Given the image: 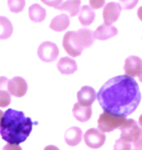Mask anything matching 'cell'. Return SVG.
<instances>
[{
    "label": "cell",
    "instance_id": "cell-18",
    "mask_svg": "<svg viewBox=\"0 0 142 150\" xmlns=\"http://www.w3.org/2000/svg\"><path fill=\"white\" fill-rule=\"evenodd\" d=\"M81 6V0H67L62 2L57 9L60 12H66L70 16L74 17L79 13Z\"/></svg>",
    "mask_w": 142,
    "mask_h": 150
},
{
    "label": "cell",
    "instance_id": "cell-3",
    "mask_svg": "<svg viewBox=\"0 0 142 150\" xmlns=\"http://www.w3.org/2000/svg\"><path fill=\"white\" fill-rule=\"evenodd\" d=\"M126 120V117L116 116L111 113L104 111L100 114L97 120L98 130L102 133H110L116 129L120 128Z\"/></svg>",
    "mask_w": 142,
    "mask_h": 150
},
{
    "label": "cell",
    "instance_id": "cell-20",
    "mask_svg": "<svg viewBox=\"0 0 142 150\" xmlns=\"http://www.w3.org/2000/svg\"><path fill=\"white\" fill-rule=\"evenodd\" d=\"M14 28L10 20L6 17L0 16V40H5L13 34Z\"/></svg>",
    "mask_w": 142,
    "mask_h": 150
},
{
    "label": "cell",
    "instance_id": "cell-19",
    "mask_svg": "<svg viewBox=\"0 0 142 150\" xmlns=\"http://www.w3.org/2000/svg\"><path fill=\"white\" fill-rule=\"evenodd\" d=\"M28 17L34 23H41L46 18V10L39 4H32L28 9Z\"/></svg>",
    "mask_w": 142,
    "mask_h": 150
},
{
    "label": "cell",
    "instance_id": "cell-23",
    "mask_svg": "<svg viewBox=\"0 0 142 150\" xmlns=\"http://www.w3.org/2000/svg\"><path fill=\"white\" fill-rule=\"evenodd\" d=\"M11 100V96L7 90H0V107H7Z\"/></svg>",
    "mask_w": 142,
    "mask_h": 150
},
{
    "label": "cell",
    "instance_id": "cell-4",
    "mask_svg": "<svg viewBox=\"0 0 142 150\" xmlns=\"http://www.w3.org/2000/svg\"><path fill=\"white\" fill-rule=\"evenodd\" d=\"M62 46L65 52L71 57H79L84 50L83 44L76 31L66 32L62 39Z\"/></svg>",
    "mask_w": 142,
    "mask_h": 150
},
{
    "label": "cell",
    "instance_id": "cell-24",
    "mask_svg": "<svg viewBox=\"0 0 142 150\" xmlns=\"http://www.w3.org/2000/svg\"><path fill=\"white\" fill-rule=\"evenodd\" d=\"M113 150H131V145L129 142H125L122 139H119L115 142Z\"/></svg>",
    "mask_w": 142,
    "mask_h": 150
},
{
    "label": "cell",
    "instance_id": "cell-6",
    "mask_svg": "<svg viewBox=\"0 0 142 150\" xmlns=\"http://www.w3.org/2000/svg\"><path fill=\"white\" fill-rule=\"evenodd\" d=\"M38 58L44 62H55L59 55V47L55 43L50 41H45L39 45L37 50Z\"/></svg>",
    "mask_w": 142,
    "mask_h": 150
},
{
    "label": "cell",
    "instance_id": "cell-5",
    "mask_svg": "<svg viewBox=\"0 0 142 150\" xmlns=\"http://www.w3.org/2000/svg\"><path fill=\"white\" fill-rule=\"evenodd\" d=\"M121 137L128 142L135 143L141 139V129L134 120L128 119L121 126Z\"/></svg>",
    "mask_w": 142,
    "mask_h": 150
},
{
    "label": "cell",
    "instance_id": "cell-9",
    "mask_svg": "<svg viewBox=\"0 0 142 150\" xmlns=\"http://www.w3.org/2000/svg\"><path fill=\"white\" fill-rule=\"evenodd\" d=\"M28 83L23 77L16 76L8 81L7 91L10 95L17 98L23 97L28 92Z\"/></svg>",
    "mask_w": 142,
    "mask_h": 150
},
{
    "label": "cell",
    "instance_id": "cell-2",
    "mask_svg": "<svg viewBox=\"0 0 142 150\" xmlns=\"http://www.w3.org/2000/svg\"><path fill=\"white\" fill-rule=\"evenodd\" d=\"M33 123L23 111L9 108L0 120V136L8 143L25 142L32 131Z\"/></svg>",
    "mask_w": 142,
    "mask_h": 150
},
{
    "label": "cell",
    "instance_id": "cell-11",
    "mask_svg": "<svg viewBox=\"0 0 142 150\" xmlns=\"http://www.w3.org/2000/svg\"><path fill=\"white\" fill-rule=\"evenodd\" d=\"M96 98L95 91L93 88L90 86H84L82 87L79 92L77 93V100L78 103L84 106H90L95 103Z\"/></svg>",
    "mask_w": 142,
    "mask_h": 150
},
{
    "label": "cell",
    "instance_id": "cell-25",
    "mask_svg": "<svg viewBox=\"0 0 142 150\" xmlns=\"http://www.w3.org/2000/svg\"><path fill=\"white\" fill-rule=\"evenodd\" d=\"M121 7H123L126 10H131L134 8L138 3V0H120Z\"/></svg>",
    "mask_w": 142,
    "mask_h": 150
},
{
    "label": "cell",
    "instance_id": "cell-13",
    "mask_svg": "<svg viewBox=\"0 0 142 150\" xmlns=\"http://www.w3.org/2000/svg\"><path fill=\"white\" fill-rule=\"evenodd\" d=\"M57 69L61 74L70 75L76 72L77 64L73 59L69 57H63L57 62Z\"/></svg>",
    "mask_w": 142,
    "mask_h": 150
},
{
    "label": "cell",
    "instance_id": "cell-7",
    "mask_svg": "<svg viewBox=\"0 0 142 150\" xmlns=\"http://www.w3.org/2000/svg\"><path fill=\"white\" fill-rule=\"evenodd\" d=\"M84 140H85V143L88 145V147L97 149L100 148L105 143L106 137H105L104 133H102L97 129L92 128L88 130L84 134Z\"/></svg>",
    "mask_w": 142,
    "mask_h": 150
},
{
    "label": "cell",
    "instance_id": "cell-28",
    "mask_svg": "<svg viewBox=\"0 0 142 150\" xmlns=\"http://www.w3.org/2000/svg\"><path fill=\"white\" fill-rule=\"evenodd\" d=\"M3 150H23L22 147L19 144H13V143H7L4 147H3Z\"/></svg>",
    "mask_w": 142,
    "mask_h": 150
},
{
    "label": "cell",
    "instance_id": "cell-32",
    "mask_svg": "<svg viewBox=\"0 0 142 150\" xmlns=\"http://www.w3.org/2000/svg\"><path fill=\"white\" fill-rule=\"evenodd\" d=\"M2 115H3V112H2V110H0V120L2 118Z\"/></svg>",
    "mask_w": 142,
    "mask_h": 150
},
{
    "label": "cell",
    "instance_id": "cell-1",
    "mask_svg": "<svg viewBox=\"0 0 142 150\" xmlns=\"http://www.w3.org/2000/svg\"><path fill=\"white\" fill-rule=\"evenodd\" d=\"M96 98L104 111L126 117L139 105L141 94L136 81L125 74L105 82L96 94Z\"/></svg>",
    "mask_w": 142,
    "mask_h": 150
},
{
    "label": "cell",
    "instance_id": "cell-16",
    "mask_svg": "<svg viewBox=\"0 0 142 150\" xmlns=\"http://www.w3.org/2000/svg\"><path fill=\"white\" fill-rule=\"evenodd\" d=\"M78 20H79L80 23L84 26L90 25L93 23V22L95 21V13L93 11V9H92L90 6L85 5L79 10L78 13Z\"/></svg>",
    "mask_w": 142,
    "mask_h": 150
},
{
    "label": "cell",
    "instance_id": "cell-30",
    "mask_svg": "<svg viewBox=\"0 0 142 150\" xmlns=\"http://www.w3.org/2000/svg\"><path fill=\"white\" fill-rule=\"evenodd\" d=\"M141 139H139L138 142H136L134 143V150H141Z\"/></svg>",
    "mask_w": 142,
    "mask_h": 150
},
{
    "label": "cell",
    "instance_id": "cell-27",
    "mask_svg": "<svg viewBox=\"0 0 142 150\" xmlns=\"http://www.w3.org/2000/svg\"><path fill=\"white\" fill-rule=\"evenodd\" d=\"M41 2H43L45 5L49 7L57 8L62 3V0H41Z\"/></svg>",
    "mask_w": 142,
    "mask_h": 150
},
{
    "label": "cell",
    "instance_id": "cell-21",
    "mask_svg": "<svg viewBox=\"0 0 142 150\" xmlns=\"http://www.w3.org/2000/svg\"><path fill=\"white\" fill-rule=\"evenodd\" d=\"M76 32L80 38L81 42H82L84 49L85 48H90L93 44V42H95V36H93V32L90 29L81 28Z\"/></svg>",
    "mask_w": 142,
    "mask_h": 150
},
{
    "label": "cell",
    "instance_id": "cell-29",
    "mask_svg": "<svg viewBox=\"0 0 142 150\" xmlns=\"http://www.w3.org/2000/svg\"><path fill=\"white\" fill-rule=\"evenodd\" d=\"M8 78L5 76H0V90H7Z\"/></svg>",
    "mask_w": 142,
    "mask_h": 150
},
{
    "label": "cell",
    "instance_id": "cell-22",
    "mask_svg": "<svg viewBox=\"0 0 142 150\" xmlns=\"http://www.w3.org/2000/svg\"><path fill=\"white\" fill-rule=\"evenodd\" d=\"M8 8L12 13H20L25 6V0H8Z\"/></svg>",
    "mask_w": 142,
    "mask_h": 150
},
{
    "label": "cell",
    "instance_id": "cell-12",
    "mask_svg": "<svg viewBox=\"0 0 142 150\" xmlns=\"http://www.w3.org/2000/svg\"><path fill=\"white\" fill-rule=\"evenodd\" d=\"M118 34V29L113 25H107L102 23L99 25L95 31H93V36L95 39H98V40H107Z\"/></svg>",
    "mask_w": 142,
    "mask_h": 150
},
{
    "label": "cell",
    "instance_id": "cell-15",
    "mask_svg": "<svg viewBox=\"0 0 142 150\" xmlns=\"http://www.w3.org/2000/svg\"><path fill=\"white\" fill-rule=\"evenodd\" d=\"M69 25H70L69 17L65 14H60L51 21L50 28L51 29H53V30H55V31L61 32V31H64L65 29H67Z\"/></svg>",
    "mask_w": 142,
    "mask_h": 150
},
{
    "label": "cell",
    "instance_id": "cell-14",
    "mask_svg": "<svg viewBox=\"0 0 142 150\" xmlns=\"http://www.w3.org/2000/svg\"><path fill=\"white\" fill-rule=\"evenodd\" d=\"M82 130L78 127L69 128L64 134V140L69 146H76L82 140Z\"/></svg>",
    "mask_w": 142,
    "mask_h": 150
},
{
    "label": "cell",
    "instance_id": "cell-10",
    "mask_svg": "<svg viewBox=\"0 0 142 150\" xmlns=\"http://www.w3.org/2000/svg\"><path fill=\"white\" fill-rule=\"evenodd\" d=\"M121 12H122V7L119 3L116 2H109L103 8L102 12V17L104 20V25H112V23L117 22L120 18Z\"/></svg>",
    "mask_w": 142,
    "mask_h": 150
},
{
    "label": "cell",
    "instance_id": "cell-26",
    "mask_svg": "<svg viewBox=\"0 0 142 150\" xmlns=\"http://www.w3.org/2000/svg\"><path fill=\"white\" fill-rule=\"evenodd\" d=\"M104 4L105 0H90V7L92 9H100Z\"/></svg>",
    "mask_w": 142,
    "mask_h": 150
},
{
    "label": "cell",
    "instance_id": "cell-17",
    "mask_svg": "<svg viewBox=\"0 0 142 150\" xmlns=\"http://www.w3.org/2000/svg\"><path fill=\"white\" fill-rule=\"evenodd\" d=\"M73 115L78 121L85 123L92 117V108L90 106H84L79 103H75L73 106Z\"/></svg>",
    "mask_w": 142,
    "mask_h": 150
},
{
    "label": "cell",
    "instance_id": "cell-8",
    "mask_svg": "<svg viewBox=\"0 0 142 150\" xmlns=\"http://www.w3.org/2000/svg\"><path fill=\"white\" fill-rule=\"evenodd\" d=\"M124 70L126 75L129 77H138L142 80V62L139 57L129 56L126 59Z\"/></svg>",
    "mask_w": 142,
    "mask_h": 150
},
{
    "label": "cell",
    "instance_id": "cell-31",
    "mask_svg": "<svg viewBox=\"0 0 142 150\" xmlns=\"http://www.w3.org/2000/svg\"><path fill=\"white\" fill-rule=\"evenodd\" d=\"M44 150H59V149L55 145H48L44 148Z\"/></svg>",
    "mask_w": 142,
    "mask_h": 150
}]
</instances>
